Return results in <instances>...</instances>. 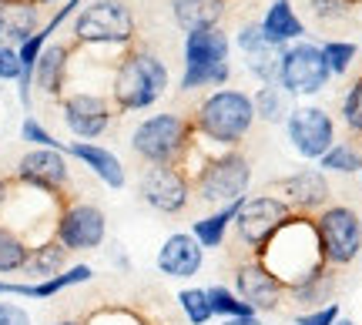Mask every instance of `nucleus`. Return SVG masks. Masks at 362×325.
<instances>
[{"instance_id": "nucleus-4", "label": "nucleus", "mask_w": 362, "mask_h": 325, "mask_svg": "<svg viewBox=\"0 0 362 325\" xmlns=\"http://www.w3.org/2000/svg\"><path fill=\"white\" fill-rule=\"evenodd\" d=\"M71 44L78 51L124 54L138 44V17L124 0H84L71 20Z\"/></svg>"}, {"instance_id": "nucleus-34", "label": "nucleus", "mask_w": 362, "mask_h": 325, "mask_svg": "<svg viewBox=\"0 0 362 325\" xmlns=\"http://www.w3.org/2000/svg\"><path fill=\"white\" fill-rule=\"evenodd\" d=\"M279 47H262V51L245 54V71L259 84H275L279 81Z\"/></svg>"}, {"instance_id": "nucleus-26", "label": "nucleus", "mask_w": 362, "mask_h": 325, "mask_svg": "<svg viewBox=\"0 0 362 325\" xmlns=\"http://www.w3.org/2000/svg\"><path fill=\"white\" fill-rule=\"evenodd\" d=\"M252 107H255V121L262 124H285V117L292 111V98L279 84H259L252 91Z\"/></svg>"}, {"instance_id": "nucleus-12", "label": "nucleus", "mask_w": 362, "mask_h": 325, "mask_svg": "<svg viewBox=\"0 0 362 325\" xmlns=\"http://www.w3.org/2000/svg\"><path fill=\"white\" fill-rule=\"evenodd\" d=\"M51 235L67 252H98L107 242V215L94 201L71 198L54 215Z\"/></svg>"}, {"instance_id": "nucleus-17", "label": "nucleus", "mask_w": 362, "mask_h": 325, "mask_svg": "<svg viewBox=\"0 0 362 325\" xmlns=\"http://www.w3.org/2000/svg\"><path fill=\"white\" fill-rule=\"evenodd\" d=\"M275 191L296 215H319L332 205V184L322 168H298L275 182Z\"/></svg>"}, {"instance_id": "nucleus-1", "label": "nucleus", "mask_w": 362, "mask_h": 325, "mask_svg": "<svg viewBox=\"0 0 362 325\" xmlns=\"http://www.w3.org/2000/svg\"><path fill=\"white\" fill-rule=\"evenodd\" d=\"M168 88H171L168 64L151 47L134 44L111 67L107 98H111L117 114H138V111H151L168 94Z\"/></svg>"}, {"instance_id": "nucleus-13", "label": "nucleus", "mask_w": 362, "mask_h": 325, "mask_svg": "<svg viewBox=\"0 0 362 325\" xmlns=\"http://www.w3.org/2000/svg\"><path fill=\"white\" fill-rule=\"evenodd\" d=\"M282 128L288 144H292V151L298 158H305V161H315V165L336 144V121H332V114L319 105H309V101L292 105Z\"/></svg>"}, {"instance_id": "nucleus-31", "label": "nucleus", "mask_w": 362, "mask_h": 325, "mask_svg": "<svg viewBox=\"0 0 362 325\" xmlns=\"http://www.w3.org/2000/svg\"><path fill=\"white\" fill-rule=\"evenodd\" d=\"M205 292H208V302H211V312H215V319H242V315H255L245 302L235 295V288H228V285H208Z\"/></svg>"}, {"instance_id": "nucleus-23", "label": "nucleus", "mask_w": 362, "mask_h": 325, "mask_svg": "<svg viewBox=\"0 0 362 325\" xmlns=\"http://www.w3.org/2000/svg\"><path fill=\"white\" fill-rule=\"evenodd\" d=\"M228 13V0H171V20L185 30H215Z\"/></svg>"}, {"instance_id": "nucleus-8", "label": "nucleus", "mask_w": 362, "mask_h": 325, "mask_svg": "<svg viewBox=\"0 0 362 325\" xmlns=\"http://www.w3.org/2000/svg\"><path fill=\"white\" fill-rule=\"evenodd\" d=\"M13 184L37 191V195L51 198L57 205L71 201V158L64 151L54 148H27L24 155L17 158L13 168Z\"/></svg>"}, {"instance_id": "nucleus-39", "label": "nucleus", "mask_w": 362, "mask_h": 325, "mask_svg": "<svg viewBox=\"0 0 362 325\" xmlns=\"http://www.w3.org/2000/svg\"><path fill=\"white\" fill-rule=\"evenodd\" d=\"M342 319L339 312V302H329L322 309H309V312H298L296 315V325H336Z\"/></svg>"}, {"instance_id": "nucleus-42", "label": "nucleus", "mask_w": 362, "mask_h": 325, "mask_svg": "<svg viewBox=\"0 0 362 325\" xmlns=\"http://www.w3.org/2000/svg\"><path fill=\"white\" fill-rule=\"evenodd\" d=\"M0 299H34V282H11V278H0Z\"/></svg>"}, {"instance_id": "nucleus-9", "label": "nucleus", "mask_w": 362, "mask_h": 325, "mask_svg": "<svg viewBox=\"0 0 362 325\" xmlns=\"http://www.w3.org/2000/svg\"><path fill=\"white\" fill-rule=\"evenodd\" d=\"M332 81V71L322 57V44H312V40H296L282 47L279 54V88L288 98H315L322 94Z\"/></svg>"}, {"instance_id": "nucleus-27", "label": "nucleus", "mask_w": 362, "mask_h": 325, "mask_svg": "<svg viewBox=\"0 0 362 325\" xmlns=\"http://www.w3.org/2000/svg\"><path fill=\"white\" fill-rule=\"evenodd\" d=\"M332 292H336V268H325V272L312 275L305 282H298L296 288H288L285 295H292V302H298V305L322 309V305L332 302Z\"/></svg>"}, {"instance_id": "nucleus-32", "label": "nucleus", "mask_w": 362, "mask_h": 325, "mask_svg": "<svg viewBox=\"0 0 362 325\" xmlns=\"http://www.w3.org/2000/svg\"><path fill=\"white\" fill-rule=\"evenodd\" d=\"M339 114H342V124L349 134L362 138V74L352 78V84L342 94V105H339Z\"/></svg>"}, {"instance_id": "nucleus-46", "label": "nucleus", "mask_w": 362, "mask_h": 325, "mask_svg": "<svg viewBox=\"0 0 362 325\" xmlns=\"http://www.w3.org/2000/svg\"><path fill=\"white\" fill-rule=\"evenodd\" d=\"M27 4H34V7H61L64 0H27Z\"/></svg>"}, {"instance_id": "nucleus-5", "label": "nucleus", "mask_w": 362, "mask_h": 325, "mask_svg": "<svg viewBox=\"0 0 362 325\" xmlns=\"http://www.w3.org/2000/svg\"><path fill=\"white\" fill-rule=\"evenodd\" d=\"M194 144H198V134H194L192 117L178 114V111L148 114L131 131V151L144 165H178L181 168L194 151Z\"/></svg>"}, {"instance_id": "nucleus-33", "label": "nucleus", "mask_w": 362, "mask_h": 325, "mask_svg": "<svg viewBox=\"0 0 362 325\" xmlns=\"http://www.w3.org/2000/svg\"><path fill=\"white\" fill-rule=\"evenodd\" d=\"M322 57H325V64H329V71H332V78H342V74H349V67L356 64L359 44H352V40H325Z\"/></svg>"}, {"instance_id": "nucleus-2", "label": "nucleus", "mask_w": 362, "mask_h": 325, "mask_svg": "<svg viewBox=\"0 0 362 325\" xmlns=\"http://www.w3.org/2000/svg\"><path fill=\"white\" fill-rule=\"evenodd\" d=\"M259 259L269 265V272L285 285V292L329 268L322 259V245H319L312 215H292L275 232V238L269 242V248L262 252Z\"/></svg>"}, {"instance_id": "nucleus-25", "label": "nucleus", "mask_w": 362, "mask_h": 325, "mask_svg": "<svg viewBox=\"0 0 362 325\" xmlns=\"http://www.w3.org/2000/svg\"><path fill=\"white\" fill-rule=\"evenodd\" d=\"M248 198V195H245ZM245 198H238V201H232V205H221V208H215L211 215H202V218L192 221V235L194 242L205 248V252H211V248H221L225 245V238H228V232H232L235 218H238V208H242V201Z\"/></svg>"}, {"instance_id": "nucleus-14", "label": "nucleus", "mask_w": 362, "mask_h": 325, "mask_svg": "<svg viewBox=\"0 0 362 325\" xmlns=\"http://www.w3.org/2000/svg\"><path fill=\"white\" fill-rule=\"evenodd\" d=\"M138 198L158 215H181L192 205V178L178 165H148L138 178Z\"/></svg>"}, {"instance_id": "nucleus-40", "label": "nucleus", "mask_w": 362, "mask_h": 325, "mask_svg": "<svg viewBox=\"0 0 362 325\" xmlns=\"http://www.w3.org/2000/svg\"><path fill=\"white\" fill-rule=\"evenodd\" d=\"M0 81H7V84L21 81V57L13 47H4V44H0Z\"/></svg>"}, {"instance_id": "nucleus-30", "label": "nucleus", "mask_w": 362, "mask_h": 325, "mask_svg": "<svg viewBox=\"0 0 362 325\" xmlns=\"http://www.w3.org/2000/svg\"><path fill=\"white\" fill-rule=\"evenodd\" d=\"M178 309L185 312V319H188V325H208L211 319H215V312H211V302H208V292L205 288H181L178 292Z\"/></svg>"}, {"instance_id": "nucleus-35", "label": "nucleus", "mask_w": 362, "mask_h": 325, "mask_svg": "<svg viewBox=\"0 0 362 325\" xmlns=\"http://www.w3.org/2000/svg\"><path fill=\"white\" fill-rule=\"evenodd\" d=\"M21 141L30 144V148H54V151H64L67 148V141H57L34 114H27L24 121H21Z\"/></svg>"}, {"instance_id": "nucleus-21", "label": "nucleus", "mask_w": 362, "mask_h": 325, "mask_svg": "<svg viewBox=\"0 0 362 325\" xmlns=\"http://www.w3.org/2000/svg\"><path fill=\"white\" fill-rule=\"evenodd\" d=\"M44 27L40 7L27 0H0V44L4 47H21Z\"/></svg>"}, {"instance_id": "nucleus-15", "label": "nucleus", "mask_w": 362, "mask_h": 325, "mask_svg": "<svg viewBox=\"0 0 362 325\" xmlns=\"http://www.w3.org/2000/svg\"><path fill=\"white\" fill-rule=\"evenodd\" d=\"M61 121L64 128L78 138V141H98L111 131V121H115V105L107 94L98 91H67L61 101Z\"/></svg>"}, {"instance_id": "nucleus-38", "label": "nucleus", "mask_w": 362, "mask_h": 325, "mask_svg": "<svg viewBox=\"0 0 362 325\" xmlns=\"http://www.w3.org/2000/svg\"><path fill=\"white\" fill-rule=\"evenodd\" d=\"M235 47H238V54L245 57V54L262 51V47H272V44L262 37L259 20H252V24H242V27H238V34H235Z\"/></svg>"}, {"instance_id": "nucleus-16", "label": "nucleus", "mask_w": 362, "mask_h": 325, "mask_svg": "<svg viewBox=\"0 0 362 325\" xmlns=\"http://www.w3.org/2000/svg\"><path fill=\"white\" fill-rule=\"evenodd\" d=\"M235 295L245 302L255 315L279 312L285 299V285L269 272V265L262 259H245L235 261Z\"/></svg>"}, {"instance_id": "nucleus-19", "label": "nucleus", "mask_w": 362, "mask_h": 325, "mask_svg": "<svg viewBox=\"0 0 362 325\" xmlns=\"http://www.w3.org/2000/svg\"><path fill=\"white\" fill-rule=\"evenodd\" d=\"M74 44H64V40H51L37 57V67H34V91H40L51 101H61L67 94V84H71V64H74Z\"/></svg>"}, {"instance_id": "nucleus-28", "label": "nucleus", "mask_w": 362, "mask_h": 325, "mask_svg": "<svg viewBox=\"0 0 362 325\" xmlns=\"http://www.w3.org/2000/svg\"><path fill=\"white\" fill-rule=\"evenodd\" d=\"M27 255H30V242L17 228L0 225V275H21Z\"/></svg>"}, {"instance_id": "nucleus-22", "label": "nucleus", "mask_w": 362, "mask_h": 325, "mask_svg": "<svg viewBox=\"0 0 362 325\" xmlns=\"http://www.w3.org/2000/svg\"><path fill=\"white\" fill-rule=\"evenodd\" d=\"M259 27H262V37L269 40L272 47H279V51L288 47V44H296V40H305V24L296 13L292 0H272Z\"/></svg>"}, {"instance_id": "nucleus-50", "label": "nucleus", "mask_w": 362, "mask_h": 325, "mask_svg": "<svg viewBox=\"0 0 362 325\" xmlns=\"http://www.w3.org/2000/svg\"><path fill=\"white\" fill-rule=\"evenodd\" d=\"M359 54H362V44H359Z\"/></svg>"}, {"instance_id": "nucleus-7", "label": "nucleus", "mask_w": 362, "mask_h": 325, "mask_svg": "<svg viewBox=\"0 0 362 325\" xmlns=\"http://www.w3.org/2000/svg\"><path fill=\"white\" fill-rule=\"evenodd\" d=\"M188 178H192V195L202 205L221 208V205H232V201L248 195L252 161L238 148L218 151V155H205L198 161V168L188 171Z\"/></svg>"}, {"instance_id": "nucleus-10", "label": "nucleus", "mask_w": 362, "mask_h": 325, "mask_svg": "<svg viewBox=\"0 0 362 325\" xmlns=\"http://www.w3.org/2000/svg\"><path fill=\"white\" fill-rule=\"evenodd\" d=\"M315 221V235L322 245V259L329 268H349L352 261L362 255V218L349 205H329Z\"/></svg>"}, {"instance_id": "nucleus-41", "label": "nucleus", "mask_w": 362, "mask_h": 325, "mask_svg": "<svg viewBox=\"0 0 362 325\" xmlns=\"http://www.w3.org/2000/svg\"><path fill=\"white\" fill-rule=\"evenodd\" d=\"M0 325H34L30 312L17 302H0Z\"/></svg>"}, {"instance_id": "nucleus-47", "label": "nucleus", "mask_w": 362, "mask_h": 325, "mask_svg": "<svg viewBox=\"0 0 362 325\" xmlns=\"http://www.w3.org/2000/svg\"><path fill=\"white\" fill-rule=\"evenodd\" d=\"M54 325H84L81 319H61V322H54Z\"/></svg>"}, {"instance_id": "nucleus-3", "label": "nucleus", "mask_w": 362, "mask_h": 325, "mask_svg": "<svg viewBox=\"0 0 362 325\" xmlns=\"http://www.w3.org/2000/svg\"><path fill=\"white\" fill-rule=\"evenodd\" d=\"M192 124L198 141L215 144L218 151H232L245 141L252 124H255L252 94L242 88H218V91L205 94L194 107Z\"/></svg>"}, {"instance_id": "nucleus-43", "label": "nucleus", "mask_w": 362, "mask_h": 325, "mask_svg": "<svg viewBox=\"0 0 362 325\" xmlns=\"http://www.w3.org/2000/svg\"><path fill=\"white\" fill-rule=\"evenodd\" d=\"M107 259H111V265L115 268H121V272H131V259H128V252H124V245H111L107 248Z\"/></svg>"}, {"instance_id": "nucleus-45", "label": "nucleus", "mask_w": 362, "mask_h": 325, "mask_svg": "<svg viewBox=\"0 0 362 325\" xmlns=\"http://www.w3.org/2000/svg\"><path fill=\"white\" fill-rule=\"evenodd\" d=\"M218 325H262L259 315H242V319H221Z\"/></svg>"}, {"instance_id": "nucleus-36", "label": "nucleus", "mask_w": 362, "mask_h": 325, "mask_svg": "<svg viewBox=\"0 0 362 325\" xmlns=\"http://www.w3.org/2000/svg\"><path fill=\"white\" fill-rule=\"evenodd\" d=\"M84 325H148V319L124 305H104L98 312H90Z\"/></svg>"}, {"instance_id": "nucleus-37", "label": "nucleus", "mask_w": 362, "mask_h": 325, "mask_svg": "<svg viewBox=\"0 0 362 325\" xmlns=\"http://www.w3.org/2000/svg\"><path fill=\"white\" fill-rule=\"evenodd\" d=\"M315 20L332 24V20H346L352 13V0H305Z\"/></svg>"}, {"instance_id": "nucleus-29", "label": "nucleus", "mask_w": 362, "mask_h": 325, "mask_svg": "<svg viewBox=\"0 0 362 325\" xmlns=\"http://www.w3.org/2000/svg\"><path fill=\"white\" fill-rule=\"evenodd\" d=\"M322 171H332V175H359L362 171V148L352 141H336L319 161Z\"/></svg>"}, {"instance_id": "nucleus-44", "label": "nucleus", "mask_w": 362, "mask_h": 325, "mask_svg": "<svg viewBox=\"0 0 362 325\" xmlns=\"http://www.w3.org/2000/svg\"><path fill=\"white\" fill-rule=\"evenodd\" d=\"M11 195H13V178L11 175H0V215L11 205Z\"/></svg>"}, {"instance_id": "nucleus-49", "label": "nucleus", "mask_w": 362, "mask_h": 325, "mask_svg": "<svg viewBox=\"0 0 362 325\" xmlns=\"http://www.w3.org/2000/svg\"><path fill=\"white\" fill-rule=\"evenodd\" d=\"M359 182H362V171H359Z\"/></svg>"}, {"instance_id": "nucleus-6", "label": "nucleus", "mask_w": 362, "mask_h": 325, "mask_svg": "<svg viewBox=\"0 0 362 325\" xmlns=\"http://www.w3.org/2000/svg\"><path fill=\"white\" fill-rule=\"evenodd\" d=\"M232 81V37L215 30H194L185 34V71H181L178 91H205V88H228Z\"/></svg>"}, {"instance_id": "nucleus-51", "label": "nucleus", "mask_w": 362, "mask_h": 325, "mask_svg": "<svg viewBox=\"0 0 362 325\" xmlns=\"http://www.w3.org/2000/svg\"><path fill=\"white\" fill-rule=\"evenodd\" d=\"M352 4H356V0H352Z\"/></svg>"}, {"instance_id": "nucleus-18", "label": "nucleus", "mask_w": 362, "mask_h": 325, "mask_svg": "<svg viewBox=\"0 0 362 325\" xmlns=\"http://www.w3.org/2000/svg\"><path fill=\"white\" fill-rule=\"evenodd\" d=\"M158 272L165 275V278H175V282H188L194 275L202 272V265H205V248L194 242L192 232H171L161 248H158Z\"/></svg>"}, {"instance_id": "nucleus-11", "label": "nucleus", "mask_w": 362, "mask_h": 325, "mask_svg": "<svg viewBox=\"0 0 362 325\" xmlns=\"http://www.w3.org/2000/svg\"><path fill=\"white\" fill-rule=\"evenodd\" d=\"M296 211L285 205L279 195H248L238 208L235 218V235L252 259H259L262 252L269 248V242L275 238V232L282 228L285 221L292 218Z\"/></svg>"}, {"instance_id": "nucleus-24", "label": "nucleus", "mask_w": 362, "mask_h": 325, "mask_svg": "<svg viewBox=\"0 0 362 325\" xmlns=\"http://www.w3.org/2000/svg\"><path fill=\"white\" fill-rule=\"evenodd\" d=\"M67 259H71V252H67L54 235H47V238L30 242V255H27V265L21 275H27L30 282H47V278L64 272Z\"/></svg>"}, {"instance_id": "nucleus-48", "label": "nucleus", "mask_w": 362, "mask_h": 325, "mask_svg": "<svg viewBox=\"0 0 362 325\" xmlns=\"http://www.w3.org/2000/svg\"><path fill=\"white\" fill-rule=\"evenodd\" d=\"M336 325H356V322H352V319H346V315H342V319H339Z\"/></svg>"}, {"instance_id": "nucleus-20", "label": "nucleus", "mask_w": 362, "mask_h": 325, "mask_svg": "<svg viewBox=\"0 0 362 325\" xmlns=\"http://www.w3.org/2000/svg\"><path fill=\"white\" fill-rule=\"evenodd\" d=\"M67 158H74L81 168H88L104 188H111V191H121L124 184H128V171L121 165V158L111 151V148H104L98 141H67L64 148Z\"/></svg>"}]
</instances>
